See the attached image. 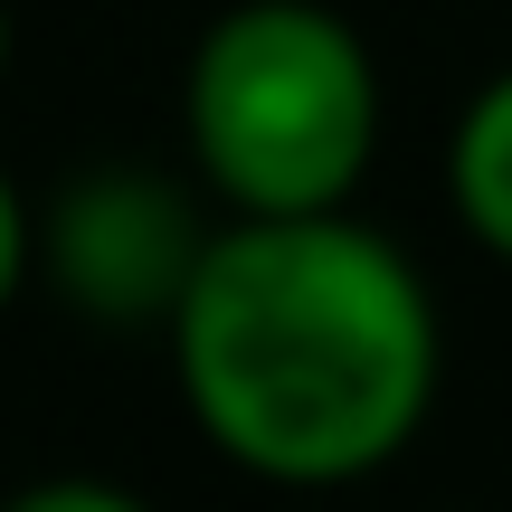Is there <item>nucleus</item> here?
Here are the masks:
<instances>
[{
  "mask_svg": "<svg viewBox=\"0 0 512 512\" xmlns=\"http://www.w3.org/2000/svg\"><path fill=\"white\" fill-rule=\"evenodd\" d=\"M190 418L228 465L342 484L389 465L437 399V304L361 219H238L171 313Z\"/></svg>",
  "mask_w": 512,
  "mask_h": 512,
  "instance_id": "1",
  "label": "nucleus"
},
{
  "mask_svg": "<svg viewBox=\"0 0 512 512\" xmlns=\"http://www.w3.org/2000/svg\"><path fill=\"white\" fill-rule=\"evenodd\" d=\"M200 219L152 171H86L48 219V275L95 323H171L200 275Z\"/></svg>",
  "mask_w": 512,
  "mask_h": 512,
  "instance_id": "3",
  "label": "nucleus"
},
{
  "mask_svg": "<svg viewBox=\"0 0 512 512\" xmlns=\"http://www.w3.org/2000/svg\"><path fill=\"white\" fill-rule=\"evenodd\" d=\"M0 67H10V10H0Z\"/></svg>",
  "mask_w": 512,
  "mask_h": 512,
  "instance_id": "7",
  "label": "nucleus"
},
{
  "mask_svg": "<svg viewBox=\"0 0 512 512\" xmlns=\"http://www.w3.org/2000/svg\"><path fill=\"white\" fill-rule=\"evenodd\" d=\"M0 512H152V503L105 484V475H48V484H29V494L0 503Z\"/></svg>",
  "mask_w": 512,
  "mask_h": 512,
  "instance_id": "5",
  "label": "nucleus"
},
{
  "mask_svg": "<svg viewBox=\"0 0 512 512\" xmlns=\"http://www.w3.org/2000/svg\"><path fill=\"white\" fill-rule=\"evenodd\" d=\"M446 190H456V219L494 256H512V67L465 105L456 152H446Z\"/></svg>",
  "mask_w": 512,
  "mask_h": 512,
  "instance_id": "4",
  "label": "nucleus"
},
{
  "mask_svg": "<svg viewBox=\"0 0 512 512\" xmlns=\"http://www.w3.org/2000/svg\"><path fill=\"white\" fill-rule=\"evenodd\" d=\"M190 152L247 219H323L380 143L370 48L313 0H238L190 57Z\"/></svg>",
  "mask_w": 512,
  "mask_h": 512,
  "instance_id": "2",
  "label": "nucleus"
},
{
  "mask_svg": "<svg viewBox=\"0 0 512 512\" xmlns=\"http://www.w3.org/2000/svg\"><path fill=\"white\" fill-rule=\"evenodd\" d=\"M19 275H29V219H19V190L0 171V304L19 294Z\"/></svg>",
  "mask_w": 512,
  "mask_h": 512,
  "instance_id": "6",
  "label": "nucleus"
}]
</instances>
